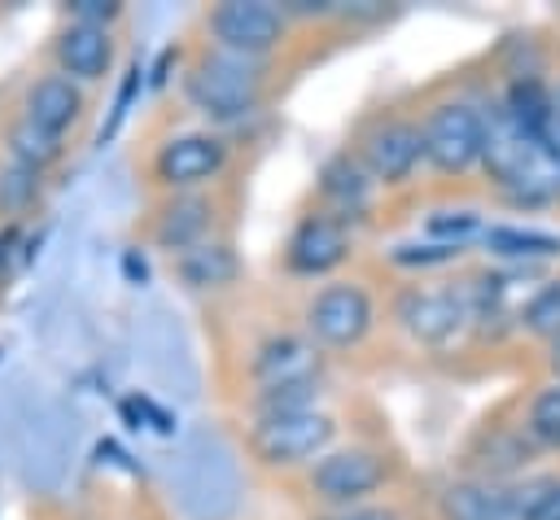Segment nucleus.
I'll return each mask as SVG.
<instances>
[{
    "label": "nucleus",
    "instance_id": "19",
    "mask_svg": "<svg viewBox=\"0 0 560 520\" xmlns=\"http://www.w3.org/2000/svg\"><path fill=\"white\" fill-rule=\"evenodd\" d=\"M538 446L529 441V433L521 428V424H503V428H494L490 437H486V446H481V476L486 481H503L508 472H516V468H525L529 463V454H534Z\"/></svg>",
    "mask_w": 560,
    "mask_h": 520
},
{
    "label": "nucleus",
    "instance_id": "9",
    "mask_svg": "<svg viewBox=\"0 0 560 520\" xmlns=\"http://www.w3.org/2000/svg\"><path fill=\"white\" fill-rule=\"evenodd\" d=\"M350 253H354V227L341 223L337 214L319 210V205L306 210V214L293 223V232H289V240H284V249H280L284 271L298 275V280H324V275H332Z\"/></svg>",
    "mask_w": 560,
    "mask_h": 520
},
{
    "label": "nucleus",
    "instance_id": "29",
    "mask_svg": "<svg viewBox=\"0 0 560 520\" xmlns=\"http://www.w3.org/2000/svg\"><path fill=\"white\" fill-rule=\"evenodd\" d=\"M26 262L22 253V223H4L0 227V288L13 280V271Z\"/></svg>",
    "mask_w": 560,
    "mask_h": 520
},
{
    "label": "nucleus",
    "instance_id": "13",
    "mask_svg": "<svg viewBox=\"0 0 560 520\" xmlns=\"http://www.w3.org/2000/svg\"><path fill=\"white\" fill-rule=\"evenodd\" d=\"M52 61L57 74L83 83H101L114 66V31L109 26H92V22H66L52 39Z\"/></svg>",
    "mask_w": 560,
    "mask_h": 520
},
{
    "label": "nucleus",
    "instance_id": "23",
    "mask_svg": "<svg viewBox=\"0 0 560 520\" xmlns=\"http://www.w3.org/2000/svg\"><path fill=\"white\" fill-rule=\"evenodd\" d=\"M521 428L529 433L534 446H542V450H560V380H547V385L529 398Z\"/></svg>",
    "mask_w": 560,
    "mask_h": 520
},
{
    "label": "nucleus",
    "instance_id": "34",
    "mask_svg": "<svg viewBox=\"0 0 560 520\" xmlns=\"http://www.w3.org/2000/svg\"><path fill=\"white\" fill-rule=\"evenodd\" d=\"M503 520H521V511H508V516H503Z\"/></svg>",
    "mask_w": 560,
    "mask_h": 520
},
{
    "label": "nucleus",
    "instance_id": "4",
    "mask_svg": "<svg viewBox=\"0 0 560 520\" xmlns=\"http://www.w3.org/2000/svg\"><path fill=\"white\" fill-rule=\"evenodd\" d=\"M376 328V302L359 280H328L302 306V332L319 350H354Z\"/></svg>",
    "mask_w": 560,
    "mask_h": 520
},
{
    "label": "nucleus",
    "instance_id": "1",
    "mask_svg": "<svg viewBox=\"0 0 560 520\" xmlns=\"http://www.w3.org/2000/svg\"><path fill=\"white\" fill-rule=\"evenodd\" d=\"M267 92V61H249L223 48H206L184 70V101L210 127H236L258 114Z\"/></svg>",
    "mask_w": 560,
    "mask_h": 520
},
{
    "label": "nucleus",
    "instance_id": "32",
    "mask_svg": "<svg viewBox=\"0 0 560 520\" xmlns=\"http://www.w3.org/2000/svg\"><path fill=\"white\" fill-rule=\"evenodd\" d=\"M280 9H284L289 22L293 17H332V13H341V4H332V0H289Z\"/></svg>",
    "mask_w": 560,
    "mask_h": 520
},
{
    "label": "nucleus",
    "instance_id": "17",
    "mask_svg": "<svg viewBox=\"0 0 560 520\" xmlns=\"http://www.w3.org/2000/svg\"><path fill=\"white\" fill-rule=\"evenodd\" d=\"M481 245L490 258H499L503 267H538L560 258V236L542 232V227H525V223H486Z\"/></svg>",
    "mask_w": 560,
    "mask_h": 520
},
{
    "label": "nucleus",
    "instance_id": "11",
    "mask_svg": "<svg viewBox=\"0 0 560 520\" xmlns=\"http://www.w3.org/2000/svg\"><path fill=\"white\" fill-rule=\"evenodd\" d=\"M249 376H254V389L324 380V350L306 332H271L254 345Z\"/></svg>",
    "mask_w": 560,
    "mask_h": 520
},
{
    "label": "nucleus",
    "instance_id": "5",
    "mask_svg": "<svg viewBox=\"0 0 560 520\" xmlns=\"http://www.w3.org/2000/svg\"><path fill=\"white\" fill-rule=\"evenodd\" d=\"M420 135H424V162L438 175H468L472 166H481L486 153V114L472 101L446 96L433 101L420 118Z\"/></svg>",
    "mask_w": 560,
    "mask_h": 520
},
{
    "label": "nucleus",
    "instance_id": "27",
    "mask_svg": "<svg viewBox=\"0 0 560 520\" xmlns=\"http://www.w3.org/2000/svg\"><path fill=\"white\" fill-rule=\"evenodd\" d=\"M516 511L521 520H560V476L516 485Z\"/></svg>",
    "mask_w": 560,
    "mask_h": 520
},
{
    "label": "nucleus",
    "instance_id": "22",
    "mask_svg": "<svg viewBox=\"0 0 560 520\" xmlns=\"http://www.w3.org/2000/svg\"><path fill=\"white\" fill-rule=\"evenodd\" d=\"M39 192H44V175L39 170H26L18 162L0 166V218L4 223H22V214H31Z\"/></svg>",
    "mask_w": 560,
    "mask_h": 520
},
{
    "label": "nucleus",
    "instance_id": "20",
    "mask_svg": "<svg viewBox=\"0 0 560 520\" xmlns=\"http://www.w3.org/2000/svg\"><path fill=\"white\" fill-rule=\"evenodd\" d=\"M4 149H9V162H18V166H26V170H48V166H57L61 162V153H66V140H57V135H48V131H39V127H31L26 118H18V122H9V131H4Z\"/></svg>",
    "mask_w": 560,
    "mask_h": 520
},
{
    "label": "nucleus",
    "instance_id": "12",
    "mask_svg": "<svg viewBox=\"0 0 560 520\" xmlns=\"http://www.w3.org/2000/svg\"><path fill=\"white\" fill-rule=\"evenodd\" d=\"M319 210L337 214L341 223H363L376 205V179L368 175V166L359 162V153H332L324 166H319Z\"/></svg>",
    "mask_w": 560,
    "mask_h": 520
},
{
    "label": "nucleus",
    "instance_id": "21",
    "mask_svg": "<svg viewBox=\"0 0 560 520\" xmlns=\"http://www.w3.org/2000/svg\"><path fill=\"white\" fill-rule=\"evenodd\" d=\"M516 328L538 336V341H556L560 336V275L529 288V297H525V306L516 315Z\"/></svg>",
    "mask_w": 560,
    "mask_h": 520
},
{
    "label": "nucleus",
    "instance_id": "14",
    "mask_svg": "<svg viewBox=\"0 0 560 520\" xmlns=\"http://www.w3.org/2000/svg\"><path fill=\"white\" fill-rule=\"evenodd\" d=\"M210 232H214V201L206 192H171L153 210V223H149L153 245L166 249L171 258L210 240Z\"/></svg>",
    "mask_w": 560,
    "mask_h": 520
},
{
    "label": "nucleus",
    "instance_id": "28",
    "mask_svg": "<svg viewBox=\"0 0 560 520\" xmlns=\"http://www.w3.org/2000/svg\"><path fill=\"white\" fill-rule=\"evenodd\" d=\"M144 87V66L140 61H131L127 66V79H122V87H118V101H114V114H109V127L101 131V140H109L118 127H122V118H127V105H131V96Z\"/></svg>",
    "mask_w": 560,
    "mask_h": 520
},
{
    "label": "nucleus",
    "instance_id": "8",
    "mask_svg": "<svg viewBox=\"0 0 560 520\" xmlns=\"http://www.w3.org/2000/svg\"><path fill=\"white\" fill-rule=\"evenodd\" d=\"M232 162V144L210 131V127H197V131H175L166 135L158 149H153V179L166 188V192H201L206 184H214Z\"/></svg>",
    "mask_w": 560,
    "mask_h": 520
},
{
    "label": "nucleus",
    "instance_id": "10",
    "mask_svg": "<svg viewBox=\"0 0 560 520\" xmlns=\"http://www.w3.org/2000/svg\"><path fill=\"white\" fill-rule=\"evenodd\" d=\"M359 162L368 166V175L376 179V188H402L420 166H424V135H420V118H376L363 140H359Z\"/></svg>",
    "mask_w": 560,
    "mask_h": 520
},
{
    "label": "nucleus",
    "instance_id": "30",
    "mask_svg": "<svg viewBox=\"0 0 560 520\" xmlns=\"http://www.w3.org/2000/svg\"><path fill=\"white\" fill-rule=\"evenodd\" d=\"M66 13H70V22H92V26L114 31V22L122 17V4H114V0H74Z\"/></svg>",
    "mask_w": 560,
    "mask_h": 520
},
{
    "label": "nucleus",
    "instance_id": "16",
    "mask_svg": "<svg viewBox=\"0 0 560 520\" xmlns=\"http://www.w3.org/2000/svg\"><path fill=\"white\" fill-rule=\"evenodd\" d=\"M438 511H442V520H503L508 511H516V485L486 481V476L455 481L442 489Z\"/></svg>",
    "mask_w": 560,
    "mask_h": 520
},
{
    "label": "nucleus",
    "instance_id": "31",
    "mask_svg": "<svg viewBox=\"0 0 560 520\" xmlns=\"http://www.w3.org/2000/svg\"><path fill=\"white\" fill-rule=\"evenodd\" d=\"M319 520H402V511H398V507H381V503H359V507L324 511Z\"/></svg>",
    "mask_w": 560,
    "mask_h": 520
},
{
    "label": "nucleus",
    "instance_id": "24",
    "mask_svg": "<svg viewBox=\"0 0 560 520\" xmlns=\"http://www.w3.org/2000/svg\"><path fill=\"white\" fill-rule=\"evenodd\" d=\"M324 398V380H302V385H271L254 389L249 411L254 415H289V411H311Z\"/></svg>",
    "mask_w": 560,
    "mask_h": 520
},
{
    "label": "nucleus",
    "instance_id": "2",
    "mask_svg": "<svg viewBox=\"0 0 560 520\" xmlns=\"http://www.w3.org/2000/svg\"><path fill=\"white\" fill-rule=\"evenodd\" d=\"M337 441V419L324 406L289 411V415H254L245 446L249 454L271 472L311 468L319 454H328Z\"/></svg>",
    "mask_w": 560,
    "mask_h": 520
},
{
    "label": "nucleus",
    "instance_id": "33",
    "mask_svg": "<svg viewBox=\"0 0 560 520\" xmlns=\"http://www.w3.org/2000/svg\"><path fill=\"white\" fill-rule=\"evenodd\" d=\"M547 371H551V380H560V336L547 341Z\"/></svg>",
    "mask_w": 560,
    "mask_h": 520
},
{
    "label": "nucleus",
    "instance_id": "3",
    "mask_svg": "<svg viewBox=\"0 0 560 520\" xmlns=\"http://www.w3.org/2000/svg\"><path fill=\"white\" fill-rule=\"evenodd\" d=\"M394 476V463L385 450L376 446H332L328 454H319L306 468V494L315 503H324V511H341V507H359L372 503V494H381Z\"/></svg>",
    "mask_w": 560,
    "mask_h": 520
},
{
    "label": "nucleus",
    "instance_id": "6",
    "mask_svg": "<svg viewBox=\"0 0 560 520\" xmlns=\"http://www.w3.org/2000/svg\"><path fill=\"white\" fill-rule=\"evenodd\" d=\"M394 323L429 350L451 345L464 328H472L468 288L464 284H407L394 297Z\"/></svg>",
    "mask_w": 560,
    "mask_h": 520
},
{
    "label": "nucleus",
    "instance_id": "7",
    "mask_svg": "<svg viewBox=\"0 0 560 520\" xmlns=\"http://www.w3.org/2000/svg\"><path fill=\"white\" fill-rule=\"evenodd\" d=\"M284 31H289V17L271 0H223L206 13L210 48H223L249 61H267L280 48Z\"/></svg>",
    "mask_w": 560,
    "mask_h": 520
},
{
    "label": "nucleus",
    "instance_id": "15",
    "mask_svg": "<svg viewBox=\"0 0 560 520\" xmlns=\"http://www.w3.org/2000/svg\"><path fill=\"white\" fill-rule=\"evenodd\" d=\"M83 109H88L83 87H79L74 79L57 74V70H52V74H39V79L26 87V96H22V118H26L31 127L57 135V140H66V135L79 127Z\"/></svg>",
    "mask_w": 560,
    "mask_h": 520
},
{
    "label": "nucleus",
    "instance_id": "35",
    "mask_svg": "<svg viewBox=\"0 0 560 520\" xmlns=\"http://www.w3.org/2000/svg\"><path fill=\"white\" fill-rule=\"evenodd\" d=\"M551 96H556V109H560V87H551Z\"/></svg>",
    "mask_w": 560,
    "mask_h": 520
},
{
    "label": "nucleus",
    "instance_id": "26",
    "mask_svg": "<svg viewBox=\"0 0 560 520\" xmlns=\"http://www.w3.org/2000/svg\"><path fill=\"white\" fill-rule=\"evenodd\" d=\"M459 245H438V240H424V236H416V240H398L394 249H389V262L394 267H407V271H429V267H446V262H459Z\"/></svg>",
    "mask_w": 560,
    "mask_h": 520
},
{
    "label": "nucleus",
    "instance_id": "18",
    "mask_svg": "<svg viewBox=\"0 0 560 520\" xmlns=\"http://www.w3.org/2000/svg\"><path fill=\"white\" fill-rule=\"evenodd\" d=\"M175 275H179L188 288H197V293L228 288V284L241 275V258H236V249H232L228 240L210 236V240H201V245L175 253Z\"/></svg>",
    "mask_w": 560,
    "mask_h": 520
},
{
    "label": "nucleus",
    "instance_id": "25",
    "mask_svg": "<svg viewBox=\"0 0 560 520\" xmlns=\"http://www.w3.org/2000/svg\"><path fill=\"white\" fill-rule=\"evenodd\" d=\"M481 232H486V218L468 205H442L424 218V240H438V245H459L464 249Z\"/></svg>",
    "mask_w": 560,
    "mask_h": 520
}]
</instances>
